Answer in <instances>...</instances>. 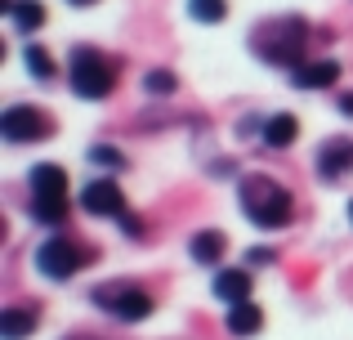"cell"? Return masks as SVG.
Instances as JSON below:
<instances>
[{
    "instance_id": "6da1fadb",
    "label": "cell",
    "mask_w": 353,
    "mask_h": 340,
    "mask_svg": "<svg viewBox=\"0 0 353 340\" xmlns=\"http://www.w3.org/2000/svg\"><path fill=\"white\" fill-rule=\"evenodd\" d=\"M241 210H246L259 228H282L295 206H291V192H286L277 179L250 174V179H241Z\"/></svg>"
},
{
    "instance_id": "7a4b0ae2",
    "label": "cell",
    "mask_w": 353,
    "mask_h": 340,
    "mask_svg": "<svg viewBox=\"0 0 353 340\" xmlns=\"http://www.w3.org/2000/svg\"><path fill=\"white\" fill-rule=\"evenodd\" d=\"M304 36H309V27L300 23V18H273V23H264L255 32V50L264 54L268 63H277V68H300V54H304Z\"/></svg>"
},
{
    "instance_id": "3957f363",
    "label": "cell",
    "mask_w": 353,
    "mask_h": 340,
    "mask_svg": "<svg viewBox=\"0 0 353 340\" xmlns=\"http://www.w3.org/2000/svg\"><path fill=\"white\" fill-rule=\"evenodd\" d=\"M32 215L41 224H63L68 219V174L54 161L32 170Z\"/></svg>"
},
{
    "instance_id": "277c9868",
    "label": "cell",
    "mask_w": 353,
    "mask_h": 340,
    "mask_svg": "<svg viewBox=\"0 0 353 340\" xmlns=\"http://www.w3.org/2000/svg\"><path fill=\"white\" fill-rule=\"evenodd\" d=\"M68 77H72V90H77L81 99H108L112 86H117V68L99 50H77L72 54Z\"/></svg>"
},
{
    "instance_id": "5b68a950",
    "label": "cell",
    "mask_w": 353,
    "mask_h": 340,
    "mask_svg": "<svg viewBox=\"0 0 353 340\" xmlns=\"http://www.w3.org/2000/svg\"><path fill=\"white\" fill-rule=\"evenodd\" d=\"M85 264H90V251H85V246H77L72 237H45L41 251H36V269H41L50 282L72 278V273H81Z\"/></svg>"
},
{
    "instance_id": "8992f818",
    "label": "cell",
    "mask_w": 353,
    "mask_h": 340,
    "mask_svg": "<svg viewBox=\"0 0 353 340\" xmlns=\"http://www.w3.org/2000/svg\"><path fill=\"white\" fill-rule=\"evenodd\" d=\"M94 305L108 309L112 318L121 323H143L148 314H152V296L139 287H130V282H112V287H99L94 291Z\"/></svg>"
},
{
    "instance_id": "52a82bcc",
    "label": "cell",
    "mask_w": 353,
    "mask_h": 340,
    "mask_svg": "<svg viewBox=\"0 0 353 340\" xmlns=\"http://www.w3.org/2000/svg\"><path fill=\"white\" fill-rule=\"evenodd\" d=\"M0 134H5L9 143H32V139H50L54 126H50L45 112H36V108H27V103H14V108L0 112Z\"/></svg>"
},
{
    "instance_id": "ba28073f",
    "label": "cell",
    "mask_w": 353,
    "mask_h": 340,
    "mask_svg": "<svg viewBox=\"0 0 353 340\" xmlns=\"http://www.w3.org/2000/svg\"><path fill=\"white\" fill-rule=\"evenodd\" d=\"M81 206H85L90 215L121 219L125 215V192H121L112 179H94V183H85V192H81Z\"/></svg>"
},
{
    "instance_id": "9c48e42d",
    "label": "cell",
    "mask_w": 353,
    "mask_h": 340,
    "mask_svg": "<svg viewBox=\"0 0 353 340\" xmlns=\"http://www.w3.org/2000/svg\"><path fill=\"white\" fill-rule=\"evenodd\" d=\"M353 170V139H327L318 148V174L322 179H340Z\"/></svg>"
},
{
    "instance_id": "30bf717a",
    "label": "cell",
    "mask_w": 353,
    "mask_h": 340,
    "mask_svg": "<svg viewBox=\"0 0 353 340\" xmlns=\"http://www.w3.org/2000/svg\"><path fill=\"white\" fill-rule=\"evenodd\" d=\"M340 81V63L336 59H313V63H300L295 68V86L300 90H327Z\"/></svg>"
},
{
    "instance_id": "8fae6325",
    "label": "cell",
    "mask_w": 353,
    "mask_h": 340,
    "mask_svg": "<svg viewBox=\"0 0 353 340\" xmlns=\"http://www.w3.org/2000/svg\"><path fill=\"white\" fill-rule=\"evenodd\" d=\"M215 296L224 300V305H241V300H250V273L246 269L215 273Z\"/></svg>"
},
{
    "instance_id": "7c38bea8",
    "label": "cell",
    "mask_w": 353,
    "mask_h": 340,
    "mask_svg": "<svg viewBox=\"0 0 353 340\" xmlns=\"http://www.w3.org/2000/svg\"><path fill=\"white\" fill-rule=\"evenodd\" d=\"M224 251H228V237L215 233V228H206V233L192 237V260H197V264H219Z\"/></svg>"
},
{
    "instance_id": "4fadbf2b",
    "label": "cell",
    "mask_w": 353,
    "mask_h": 340,
    "mask_svg": "<svg viewBox=\"0 0 353 340\" xmlns=\"http://www.w3.org/2000/svg\"><path fill=\"white\" fill-rule=\"evenodd\" d=\"M259 327H264V314H259V305L241 300V305L228 309V332H233V336H255Z\"/></svg>"
},
{
    "instance_id": "5bb4252c",
    "label": "cell",
    "mask_w": 353,
    "mask_h": 340,
    "mask_svg": "<svg viewBox=\"0 0 353 340\" xmlns=\"http://www.w3.org/2000/svg\"><path fill=\"white\" fill-rule=\"evenodd\" d=\"M295 134H300V121H295L291 112H277L273 121L264 126V143H268V148H291Z\"/></svg>"
},
{
    "instance_id": "9a60e30c",
    "label": "cell",
    "mask_w": 353,
    "mask_h": 340,
    "mask_svg": "<svg viewBox=\"0 0 353 340\" xmlns=\"http://www.w3.org/2000/svg\"><path fill=\"white\" fill-rule=\"evenodd\" d=\"M27 332H36V314L32 309H5V314H0V336L5 340H23Z\"/></svg>"
},
{
    "instance_id": "2e32d148",
    "label": "cell",
    "mask_w": 353,
    "mask_h": 340,
    "mask_svg": "<svg viewBox=\"0 0 353 340\" xmlns=\"http://www.w3.org/2000/svg\"><path fill=\"white\" fill-rule=\"evenodd\" d=\"M9 18H14L18 32H36V27L45 23V5H41V0H14Z\"/></svg>"
},
{
    "instance_id": "e0dca14e",
    "label": "cell",
    "mask_w": 353,
    "mask_h": 340,
    "mask_svg": "<svg viewBox=\"0 0 353 340\" xmlns=\"http://www.w3.org/2000/svg\"><path fill=\"white\" fill-rule=\"evenodd\" d=\"M188 14L197 18V23H224L228 0H188Z\"/></svg>"
},
{
    "instance_id": "ac0fdd59",
    "label": "cell",
    "mask_w": 353,
    "mask_h": 340,
    "mask_svg": "<svg viewBox=\"0 0 353 340\" xmlns=\"http://www.w3.org/2000/svg\"><path fill=\"white\" fill-rule=\"evenodd\" d=\"M27 72H32V77H41V81L54 77V63H50V54H45L41 45H32V50H27Z\"/></svg>"
},
{
    "instance_id": "d6986e66",
    "label": "cell",
    "mask_w": 353,
    "mask_h": 340,
    "mask_svg": "<svg viewBox=\"0 0 353 340\" xmlns=\"http://www.w3.org/2000/svg\"><path fill=\"white\" fill-rule=\"evenodd\" d=\"M143 90H152V94H170V90H174V72H165V68L148 72V77H143Z\"/></svg>"
},
{
    "instance_id": "ffe728a7",
    "label": "cell",
    "mask_w": 353,
    "mask_h": 340,
    "mask_svg": "<svg viewBox=\"0 0 353 340\" xmlns=\"http://www.w3.org/2000/svg\"><path fill=\"white\" fill-rule=\"evenodd\" d=\"M90 161H94V166H108V170H121V166H125V157H121L117 148H94V152H90Z\"/></svg>"
},
{
    "instance_id": "44dd1931",
    "label": "cell",
    "mask_w": 353,
    "mask_h": 340,
    "mask_svg": "<svg viewBox=\"0 0 353 340\" xmlns=\"http://www.w3.org/2000/svg\"><path fill=\"white\" fill-rule=\"evenodd\" d=\"M121 228H125L130 237H143V219H139V215H130V210L121 215Z\"/></svg>"
},
{
    "instance_id": "7402d4cb",
    "label": "cell",
    "mask_w": 353,
    "mask_h": 340,
    "mask_svg": "<svg viewBox=\"0 0 353 340\" xmlns=\"http://www.w3.org/2000/svg\"><path fill=\"white\" fill-rule=\"evenodd\" d=\"M273 260H277V255H273V251H264V246L246 251V269H250V264H273Z\"/></svg>"
},
{
    "instance_id": "603a6c76",
    "label": "cell",
    "mask_w": 353,
    "mask_h": 340,
    "mask_svg": "<svg viewBox=\"0 0 353 340\" xmlns=\"http://www.w3.org/2000/svg\"><path fill=\"white\" fill-rule=\"evenodd\" d=\"M340 112H345V117H353V94H340Z\"/></svg>"
},
{
    "instance_id": "cb8c5ba5",
    "label": "cell",
    "mask_w": 353,
    "mask_h": 340,
    "mask_svg": "<svg viewBox=\"0 0 353 340\" xmlns=\"http://www.w3.org/2000/svg\"><path fill=\"white\" fill-rule=\"evenodd\" d=\"M72 5H94V0H72Z\"/></svg>"
},
{
    "instance_id": "d4e9b609",
    "label": "cell",
    "mask_w": 353,
    "mask_h": 340,
    "mask_svg": "<svg viewBox=\"0 0 353 340\" xmlns=\"http://www.w3.org/2000/svg\"><path fill=\"white\" fill-rule=\"evenodd\" d=\"M349 224H353V201H349Z\"/></svg>"
}]
</instances>
